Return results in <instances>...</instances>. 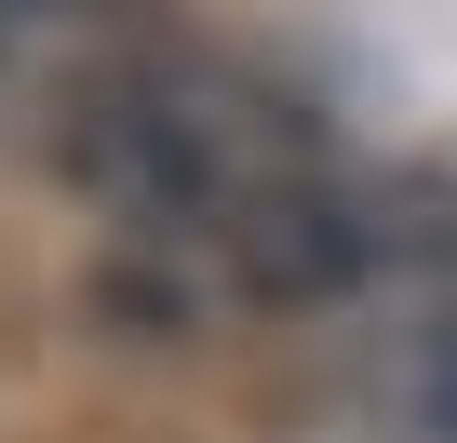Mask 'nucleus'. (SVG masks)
Returning a JSON list of instances; mask_svg holds the SVG:
<instances>
[{"label": "nucleus", "mask_w": 457, "mask_h": 443, "mask_svg": "<svg viewBox=\"0 0 457 443\" xmlns=\"http://www.w3.org/2000/svg\"><path fill=\"white\" fill-rule=\"evenodd\" d=\"M363 283H390V336H377V390L430 430V443H457V242H430V229H390L377 215V269Z\"/></svg>", "instance_id": "obj_2"}, {"label": "nucleus", "mask_w": 457, "mask_h": 443, "mask_svg": "<svg viewBox=\"0 0 457 443\" xmlns=\"http://www.w3.org/2000/svg\"><path fill=\"white\" fill-rule=\"evenodd\" d=\"M54 175L108 215V229L215 269L228 296H350L377 269V201L337 175L310 108L215 54H121L81 68L54 108Z\"/></svg>", "instance_id": "obj_1"}, {"label": "nucleus", "mask_w": 457, "mask_h": 443, "mask_svg": "<svg viewBox=\"0 0 457 443\" xmlns=\"http://www.w3.org/2000/svg\"><path fill=\"white\" fill-rule=\"evenodd\" d=\"M68 14H135V0H0V41L14 28H68Z\"/></svg>", "instance_id": "obj_3"}]
</instances>
